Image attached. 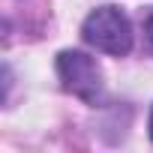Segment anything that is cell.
<instances>
[{
	"label": "cell",
	"mask_w": 153,
	"mask_h": 153,
	"mask_svg": "<svg viewBox=\"0 0 153 153\" xmlns=\"http://www.w3.org/2000/svg\"><path fill=\"white\" fill-rule=\"evenodd\" d=\"M144 36H147V45L153 48V12H150L147 21H144Z\"/></svg>",
	"instance_id": "3957f363"
},
{
	"label": "cell",
	"mask_w": 153,
	"mask_h": 153,
	"mask_svg": "<svg viewBox=\"0 0 153 153\" xmlns=\"http://www.w3.org/2000/svg\"><path fill=\"white\" fill-rule=\"evenodd\" d=\"M81 36L87 45H93L96 51H105V54H126L132 48V27H129V18L117 9V6H99L93 9L87 18H84V27H81Z\"/></svg>",
	"instance_id": "6da1fadb"
},
{
	"label": "cell",
	"mask_w": 153,
	"mask_h": 153,
	"mask_svg": "<svg viewBox=\"0 0 153 153\" xmlns=\"http://www.w3.org/2000/svg\"><path fill=\"white\" fill-rule=\"evenodd\" d=\"M150 138H153V111H150Z\"/></svg>",
	"instance_id": "277c9868"
},
{
	"label": "cell",
	"mask_w": 153,
	"mask_h": 153,
	"mask_svg": "<svg viewBox=\"0 0 153 153\" xmlns=\"http://www.w3.org/2000/svg\"><path fill=\"white\" fill-rule=\"evenodd\" d=\"M57 75L63 87L84 102H96L102 96V69L84 51H60L57 54Z\"/></svg>",
	"instance_id": "7a4b0ae2"
}]
</instances>
